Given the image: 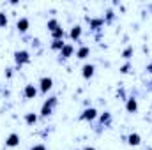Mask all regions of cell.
<instances>
[{"label": "cell", "mask_w": 152, "mask_h": 150, "mask_svg": "<svg viewBox=\"0 0 152 150\" xmlns=\"http://www.w3.org/2000/svg\"><path fill=\"white\" fill-rule=\"evenodd\" d=\"M145 71H147V73H151V74H152V62H149V64L145 66Z\"/></svg>", "instance_id": "cell-25"}, {"label": "cell", "mask_w": 152, "mask_h": 150, "mask_svg": "<svg viewBox=\"0 0 152 150\" xmlns=\"http://www.w3.org/2000/svg\"><path fill=\"white\" fill-rule=\"evenodd\" d=\"M23 120H25L27 125H36V124L39 122V115L37 113H34V111H28V113H25Z\"/></svg>", "instance_id": "cell-16"}, {"label": "cell", "mask_w": 152, "mask_h": 150, "mask_svg": "<svg viewBox=\"0 0 152 150\" xmlns=\"http://www.w3.org/2000/svg\"><path fill=\"white\" fill-rule=\"evenodd\" d=\"M110 125H112V115L108 111L99 113V127L106 129V127H110Z\"/></svg>", "instance_id": "cell-12"}, {"label": "cell", "mask_w": 152, "mask_h": 150, "mask_svg": "<svg viewBox=\"0 0 152 150\" xmlns=\"http://www.w3.org/2000/svg\"><path fill=\"white\" fill-rule=\"evenodd\" d=\"M20 145V134L18 133H11L7 138H5V147L7 149H14Z\"/></svg>", "instance_id": "cell-10"}, {"label": "cell", "mask_w": 152, "mask_h": 150, "mask_svg": "<svg viewBox=\"0 0 152 150\" xmlns=\"http://www.w3.org/2000/svg\"><path fill=\"white\" fill-rule=\"evenodd\" d=\"M83 150H96V149H94V147H90V145H87V147H85Z\"/></svg>", "instance_id": "cell-26"}, {"label": "cell", "mask_w": 152, "mask_h": 150, "mask_svg": "<svg viewBox=\"0 0 152 150\" xmlns=\"http://www.w3.org/2000/svg\"><path fill=\"white\" fill-rule=\"evenodd\" d=\"M126 141H127V145H131V147H138V145L142 143V136H140L138 133H131V134L126 138Z\"/></svg>", "instance_id": "cell-15"}, {"label": "cell", "mask_w": 152, "mask_h": 150, "mask_svg": "<svg viewBox=\"0 0 152 150\" xmlns=\"http://www.w3.org/2000/svg\"><path fill=\"white\" fill-rule=\"evenodd\" d=\"M0 92H2V88H0Z\"/></svg>", "instance_id": "cell-28"}, {"label": "cell", "mask_w": 152, "mask_h": 150, "mask_svg": "<svg viewBox=\"0 0 152 150\" xmlns=\"http://www.w3.org/2000/svg\"><path fill=\"white\" fill-rule=\"evenodd\" d=\"M50 36H51V39H64V37H66V30H64L62 27H58V28L51 30V32H50Z\"/></svg>", "instance_id": "cell-19"}, {"label": "cell", "mask_w": 152, "mask_h": 150, "mask_svg": "<svg viewBox=\"0 0 152 150\" xmlns=\"http://www.w3.org/2000/svg\"><path fill=\"white\" fill-rule=\"evenodd\" d=\"M76 150H78V149H76Z\"/></svg>", "instance_id": "cell-29"}, {"label": "cell", "mask_w": 152, "mask_h": 150, "mask_svg": "<svg viewBox=\"0 0 152 150\" xmlns=\"http://www.w3.org/2000/svg\"><path fill=\"white\" fill-rule=\"evenodd\" d=\"M75 53H76L75 44H71V42H66V44H64V48H62V50H60V53H58V60H60V62H64V60L71 58Z\"/></svg>", "instance_id": "cell-5"}, {"label": "cell", "mask_w": 152, "mask_h": 150, "mask_svg": "<svg viewBox=\"0 0 152 150\" xmlns=\"http://www.w3.org/2000/svg\"><path fill=\"white\" fill-rule=\"evenodd\" d=\"M64 44H66V41H64V39H51L50 48H51L53 51H58V53H60V50L64 48Z\"/></svg>", "instance_id": "cell-17"}, {"label": "cell", "mask_w": 152, "mask_h": 150, "mask_svg": "<svg viewBox=\"0 0 152 150\" xmlns=\"http://www.w3.org/2000/svg\"><path fill=\"white\" fill-rule=\"evenodd\" d=\"M87 57H90V46H87V44H80V48L76 50V58L85 60Z\"/></svg>", "instance_id": "cell-11"}, {"label": "cell", "mask_w": 152, "mask_h": 150, "mask_svg": "<svg viewBox=\"0 0 152 150\" xmlns=\"http://www.w3.org/2000/svg\"><path fill=\"white\" fill-rule=\"evenodd\" d=\"M133 53H134V48H133V46L129 44V46H126V48L122 50L120 57H122V58H124L126 62H129V60H131V57H133Z\"/></svg>", "instance_id": "cell-18"}, {"label": "cell", "mask_w": 152, "mask_h": 150, "mask_svg": "<svg viewBox=\"0 0 152 150\" xmlns=\"http://www.w3.org/2000/svg\"><path fill=\"white\" fill-rule=\"evenodd\" d=\"M58 27H60V23H58L57 18H51V20H48V23H46L48 32H51V30H55V28H58Z\"/></svg>", "instance_id": "cell-20"}, {"label": "cell", "mask_w": 152, "mask_h": 150, "mask_svg": "<svg viewBox=\"0 0 152 150\" xmlns=\"http://www.w3.org/2000/svg\"><path fill=\"white\" fill-rule=\"evenodd\" d=\"M30 62H32L30 51H27V50H16L14 51V64H16L18 69L23 67V66H27V64H30Z\"/></svg>", "instance_id": "cell-2"}, {"label": "cell", "mask_w": 152, "mask_h": 150, "mask_svg": "<svg viewBox=\"0 0 152 150\" xmlns=\"http://www.w3.org/2000/svg\"><path fill=\"white\" fill-rule=\"evenodd\" d=\"M30 150H48V149H46V145H44V143H36V145H32V147H30Z\"/></svg>", "instance_id": "cell-24"}, {"label": "cell", "mask_w": 152, "mask_h": 150, "mask_svg": "<svg viewBox=\"0 0 152 150\" xmlns=\"http://www.w3.org/2000/svg\"><path fill=\"white\" fill-rule=\"evenodd\" d=\"M115 20V12H113V9H106V14H104V23L106 25H110L112 21Z\"/></svg>", "instance_id": "cell-21"}, {"label": "cell", "mask_w": 152, "mask_h": 150, "mask_svg": "<svg viewBox=\"0 0 152 150\" xmlns=\"http://www.w3.org/2000/svg\"><path fill=\"white\" fill-rule=\"evenodd\" d=\"M81 32H83V28H81L80 25L71 27V30H69V39H71V41H76V42H80V39H81Z\"/></svg>", "instance_id": "cell-14"}, {"label": "cell", "mask_w": 152, "mask_h": 150, "mask_svg": "<svg viewBox=\"0 0 152 150\" xmlns=\"http://www.w3.org/2000/svg\"><path fill=\"white\" fill-rule=\"evenodd\" d=\"M97 117H99L97 110L90 106V108H85L83 111L80 113V117H78V118H80L81 122H96V120H97Z\"/></svg>", "instance_id": "cell-4"}, {"label": "cell", "mask_w": 152, "mask_h": 150, "mask_svg": "<svg viewBox=\"0 0 152 150\" xmlns=\"http://www.w3.org/2000/svg\"><path fill=\"white\" fill-rule=\"evenodd\" d=\"M28 28H30V20H28L27 16L18 18V21H16V30H18L20 34H27Z\"/></svg>", "instance_id": "cell-8"}, {"label": "cell", "mask_w": 152, "mask_h": 150, "mask_svg": "<svg viewBox=\"0 0 152 150\" xmlns=\"http://www.w3.org/2000/svg\"><path fill=\"white\" fill-rule=\"evenodd\" d=\"M57 104H58V97H57V95L48 97V99L42 103V106H41L39 117H41V118H48V117H51V115H53V110L57 108Z\"/></svg>", "instance_id": "cell-1"}, {"label": "cell", "mask_w": 152, "mask_h": 150, "mask_svg": "<svg viewBox=\"0 0 152 150\" xmlns=\"http://www.w3.org/2000/svg\"><path fill=\"white\" fill-rule=\"evenodd\" d=\"M126 111L127 113H136L138 111V101H136L134 95H129V97L126 99Z\"/></svg>", "instance_id": "cell-9"}, {"label": "cell", "mask_w": 152, "mask_h": 150, "mask_svg": "<svg viewBox=\"0 0 152 150\" xmlns=\"http://www.w3.org/2000/svg\"><path fill=\"white\" fill-rule=\"evenodd\" d=\"M118 71H120L122 74H129V73L133 71V64H131V62H126L124 66H120V69H118Z\"/></svg>", "instance_id": "cell-22"}, {"label": "cell", "mask_w": 152, "mask_h": 150, "mask_svg": "<svg viewBox=\"0 0 152 150\" xmlns=\"http://www.w3.org/2000/svg\"><path fill=\"white\" fill-rule=\"evenodd\" d=\"M85 20L88 21V25H90V28H92L94 32L101 30V28L106 25V23H104V18H101V16H96V18H90V16H87Z\"/></svg>", "instance_id": "cell-7"}, {"label": "cell", "mask_w": 152, "mask_h": 150, "mask_svg": "<svg viewBox=\"0 0 152 150\" xmlns=\"http://www.w3.org/2000/svg\"><path fill=\"white\" fill-rule=\"evenodd\" d=\"M147 150H152V149H151V147H149V149H147Z\"/></svg>", "instance_id": "cell-27"}, {"label": "cell", "mask_w": 152, "mask_h": 150, "mask_svg": "<svg viewBox=\"0 0 152 150\" xmlns=\"http://www.w3.org/2000/svg\"><path fill=\"white\" fill-rule=\"evenodd\" d=\"M7 23H9L7 14H5L4 11H0V28H5V27H7Z\"/></svg>", "instance_id": "cell-23"}, {"label": "cell", "mask_w": 152, "mask_h": 150, "mask_svg": "<svg viewBox=\"0 0 152 150\" xmlns=\"http://www.w3.org/2000/svg\"><path fill=\"white\" fill-rule=\"evenodd\" d=\"M96 73V66L94 64H85L83 67H81V76L85 78V79H90L92 76Z\"/></svg>", "instance_id": "cell-13"}, {"label": "cell", "mask_w": 152, "mask_h": 150, "mask_svg": "<svg viewBox=\"0 0 152 150\" xmlns=\"http://www.w3.org/2000/svg\"><path fill=\"white\" fill-rule=\"evenodd\" d=\"M37 85H39V92H41L42 95H46V94L53 88V78H51V76H41Z\"/></svg>", "instance_id": "cell-3"}, {"label": "cell", "mask_w": 152, "mask_h": 150, "mask_svg": "<svg viewBox=\"0 0 152 150\" xmlns=\"http://www.w3.org/2000/svg\"><path fill=\"white\" fill-rule=\"evenodd\" d=\"M37 94H39V90L34 83H27V85L23 87V90H21V97H23V99H36Z\"/></svg>", "instance_id": "cell-6"}]
</instances>
